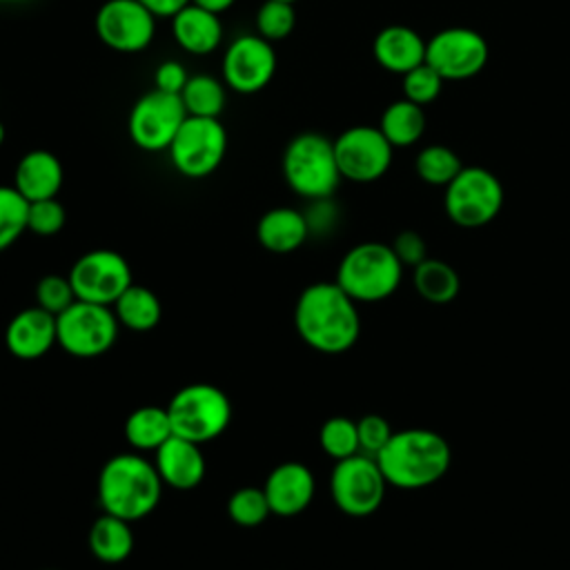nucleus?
Instances as JSON below:
<instances>
[{"label": "nucleus", "instance_id": "nucleus-25", "mask_svg": "<svg viewBox=\"0 0 570 570\" xmlns=\"http://www.w3.org/2000/svg\"><path fill=\"white\" fill-rule=\"evenodd\" d=\"M125 441L136 452H156L171 434V421L167 407L140 405L125 419Z\"/></svg>", "mask_w": 570, "mask_h": 570}, {"label": "nucleus", "instance_id": "nucleus-3", "mask_svg": "<svg viewBox=\"0 0 570 570\" xmlns=\"http://www.w3.org/2000/svg\"><path fill=\"white\" fill-rule=\"evenodd\" d=\"M156 465L138 452L111 456L98 474V503L102 512L129 523L151 514L163 494Z\"/></svg>", "mask_w": 570, "mask_h": 570}, {"label": "nucleus", "instance_id": "nucleus-22", "mask_svg": "<svg viewBox=\"0 0 570 570\" xmlns=\"http://www.w3.org/2000/svg\"><path fill=\"white\" fill-rule=\"evenodd\" d=\"M425 40L405 24L383 27L372 45L374 60L392 73H407L425 62Z\"/></svg>", "mask_w": 570, "mask_h": 570}, {"label": "nucleus", "instance_id": "nucleus-47", "mask_svg": "<svg viewBox=\"0 0 570 570\" xmlns=\"http://www.w3.org/2000/svg\"><path fill=\"white\" fill-rule=\"evenodd\" d=\"M45 570H56V568H45Z\"/></svg>", "mask_w": 570, "mask_h": 570}, {"label": "nucleus", "instance_id": "nucleus-1", "mask_svg": "<svg viewBox=\"0 0 570 570\" xmlns=\"http://www.w3.org/2000/svg\"><path fill=\"white\" fill-rule=\"evenodd\" d=\"M358 303L334 281L307 285L294 305V327L303 343L321 354H343L361 334Z\"/></svg>", "mask_w": 570, "mask_h": 570}, {"label": "nucleus", "instance_id": "nucleus-4", "mask_svg": "<svg viewBox=\"0 0 570 570\" xmlns=\"http://www.w3.org/2000/svg\"><path fill=\"white\" fill-rule=\"evenodd\" d=\"M403 278V263L392 245L365 240L350 247L336 269V283L356 303H379L390 298Z\"/></svg>", "mask_w": 570, "mask_h": 570}, {"label": "nucleus", "instance_id": "nucleus-45", "mask_svg": "<svg viewBox=\"0 0 570 570\" xmlns=\"http://www.w3.org/2000/svg\"><path fill=\"white\" fill-rule=\"evenodd\" d=\"M0 2H4V4H18V2H27V0H0Z\"/></svg>", "mask_w": 570, "mask_h": 570}, {"label": "nucleus", "instance_id": "nucleus-37", "mask_svg": "<svg viewBox=\"0 0 570 570\" xmlns=\"http://www.w3.org/2000/svg\"><path fill=\"white\" fill-rule=\"evenodd\" d=\"M67 223V212L58 198H45L29 203L27 229L36 236H56Z\"/></svg>", "mask_w": 570, "mask_h": 570}, {"label": "nucleus", "instance_id": "nucleus-27", "mask_svg": "<svg viewBox=\"0 0 570 570\" xmlns=\"http://www.w3.org/2000/svg\"><path fill=\"white\" fill-rule=\"evenodd\" d=\"M379 129L392 147H410L419 142L425 131V111L407 98L394 100L383 109Z\"/></svg>", "mask_w": 570, "mask_h": 570}, {"label": "nucleus", "instance_id": "nucleus-30", "mask_svg": "<svg viewBox=\"0 0 570 570\" xmlns=\"http://www.w3.org/2000/svg\"><path fill=\"white\" fill-rule=\"evenodd\" d=\"M416 174L423 183L445 187L461 169V158L445 145H428L416 156Z\"/></svg>", "mask_w": 570, "mask_h": 570}, {"label": "nucleus", "instance_id": "nucleus-24", "mask_svg": "<svg viewBox=\"0 0 570 570\" xmlns=\"http://www.w3.org/2000/svg\"><path fill=\"white\" fill-rule=\"evenodd\" d=\"M91 554L102 563H122L134 550V530L131 523L102 512L89 528L87 537Z\"/></svg>", "mask_w": 570, "mask_h": 570}, {"label": "nucleus", "instance_id": "nucleus-10", "mask_svg": "<svg viewBox=\"0 0 570 570\" xmlns=\"http://www.w3.org/2000/svg\"><path fill=\"white\" fill-rule=\"evenodd\" d=\"M387 481L374 456L354 454L334 463L330 494L334 505L347 517H370L385 499Z\"/></svg>", "mask_w": 570, "mask_h": 570}, {"label": "nucleus", "instance_id": "nucleus-46", "mask_svg": "<svg viewBox=\"0 0 570 570\" xmlns=\"http://www.w3.org/2000/svg\"><path fill=\"white\" fill-rule=\"evenodd\" d=\"M281 2H289V4H296L298 0H281Z\"/></svg>", "mask_w": 570, "mask_h": 570}, {"label": "nucleus", "instance_id": "nucleus-36", "mask_svg": "<svg viewBox=\"0 0 570 570\" xmlns=\"http://www.w3.org/2000/svg\"><path fill=\"white\" fill-rule=\"evenodd\" d=\"M73 301H78V298L73 294L69 276L47 274L36 285V305L47 309L53 316L65 312Z\"/></svg>", "mask_w": 570, "mask_h": 570}, {"label": "nucleus", "instance_id": "nucleus-20", "mask_svg": "<svg viewBox=\"0 0 570 570\" xmlns=\"http://www.w3.org/2000/svg\"><path fill=\"white\" fill-rule=\"evenodd\" d=\"M169 20L176 45L191 56H209L223 42L225 27L220 16L200 4H185Z\"/></svg>", "mask_w": 570, "mask_h": 570}, {"label": "nucleus", "instance_id": "nucleus-34", "mask_svg": "<svg viewBox=\"0 0 570 570\" xmlns=\"http://www.w3.org/2000/svg\"><path fill=\"white\" fill-rule=\"evenodd\" d=\"M256 33L269 42L285 40L296 27V9L289 2L265 0L254 16Z\"/></svg>", "mask_w": 570, "mask_h": 570}, {"label": "nucleus", "instance_id": "nucleus-38", "mask_svg": "<svg viewBox=\"0 0 570 570\" xmlns=\"http://www.w3.org/2000/svg\"><path fill=\"white\" fill-rule=\"evenodd\" d=\"M356 432H358V452L374 456L387 445L390 436L394 430L381 414H365L356 421Z\"/></svg>", "mask_w": 570, "mask_h": 570}, {"label": "nucleus", "instance_id": "nucleus-2", "mask_svg": "<svg viewBox=\"0 0 570 570\" xmlns=\"http://www.w3.org/2000/svg\"><path fill=\"white\" fill-rule=\"evenodd\" d=\"M376 463L387 485L419 490L445 476L452 463V450L445 436L425 428L399 430L376 454Z\"/></svg>", "mask_w": 570, "mask_h": 570}, {"label": "nucleus", "instance_id": "nucleus-12", "mask_svg": "<svg viewBox=\"0 0 570 570\" xmlns=\"http://www.w3.org/2000/svg\"><path fill=\"white\" fill-rule=\"evenodd\" d=\"M67 276L78 301L109 307L134 283L127 258L114 249L85 252L76 258Z\"/></svg>", "mask_w": 570, "mask_h": 570}, {"label": "nucleus", "instance_id": "nucleus-6", "mask_svg": "<svg viewBox=\"0 0 570 570\" xmlns=\"http://www.w3.org/2000/svg\"><path fill=\"white\" fill-rule=\"evenodd\" d=\"M165 407L174 434L198 445L218 439L232 421L227 394L212 383H189L180 387Z\"/></svg>", "mask_w": 570, "mask_h": 570}, {"label": "nucleus", "instance_id": "nucleus-26", "mask_svg": "<svg viewBox=\"0 0 570 570\" xmlns=\"http://www.w3.org/2000/svg\"><path fill=\"white\" fill-rule=\"evenodd\" d=\"M111 307L120 327H127L131 332H149L160 323L163 316V305L158 296L149 287L136 283H131Z\"/></svg>", "mask_w": 570, "mask_h": 570}, {"label": "nucleus", "instance_id": "nucleus-39", "mask_svg": "<svg viewBox=\"0 0 570 570\" xmlns=\"http://www.w3.org/2000/svg\"><path fill=\"white\" fill-rule=\"evenodd\" d=\"M392 249L403 267H416L428 258V245L423 236L414 229H403L401 234H396V238L392 240Z\"/></svg>", "mask_w": 570, "mask_h": 570}, {"label": "nucleus", "instance_id": "nucleus-23", "mask_svg": "<svg viewBox=\"0 0 570 570\" xmlns=\"http://www.w3.org/2000/svg\"><path fill=\"white\" fill-rule=\"evenodd\" d=\"M256 238L272 254L296 252L309 238L305 214L294 207L267 209L256 223Z\"/></svg>", "mask_w": 570, "mask_h": 570}, {"label": "nucleus", "instance_id": "nucleus-13", "mask_svg": "<svg viewBox=\"0 0 570 570\" xmlns=\"http://www.w3.org/2000/svg\"><path fill=\"white\" fill-rule=\"evenodd\" d=\"M156 16L138 0H105L94 18L98 40L118 53H140L156 38Z\"/></svg>", "mask_w": 570, "mask_h": 570}, {"label": "nucleus", "instance_id": "nucleus-7", "mask_svg": "<svg viewBox=\"0 0 570 570\" xmlns=\"http://www.w3.org/2000/svg\"><path fill=\"white\" fill-rule=\"evenodd\" d=\"M120 323L114 307L73 301L56 316L58 345L78 358H96L109 352L118 341Z\"/></svg>", "mask_w": 570, "mask_h": 570}, {"label": "nucleus", "instance_id": "nucleus-11", "mask_svg": "<svg viewBox=\"0 0 570 570\" xmlns=\"http://www.w3.org/2000/svg\"><path fill=\"white\" fill-rule=\"evenodd\" d=\"M187 111L180 96L149 89L129 109L127 134L142 151H167Z\"/></svg>", "mask_w": 570, "mask_h": 570}, {"label": "nucleus", "instance_id": "nucleus-19", "mask_svg": "<svg viewBox=\"0 0 570 570\" xmlns=\"http://www.w3.org/2000/svg\"><path fill=\"white\" fill-rule=\"evenodd\" d=\"M154 465L165 485L174 490L196 488L207 470L200 445L171 434L154 454Z\"/></svg>", "mask_w": 570, "mask_h": 570}, {"label": "nucleus", "instance_id": "nucleus-31", "mask_svg": "<svg viewBox=\"0 0 570 570\" xmlns=\"http://www.w3.org/2000/svg\"><path fill=\"white\" fill-rule=\"evenodd\" d=\"M27 214L29 200L13 185H0V252L27 232Z\"/></svg>", "mask_w": 570, "mask_h": 570}, {"label": "nucleus", "instance_id": "nucleus-32", "mask_svg": "<svg viewBox=\"0 0 570 570\" xmlns=\"http://www.w3.org/2000/svg\"><path fill=\"white\" fill-rule=\"evenodd\" d=\"M318 443L321 450L334 459H347L358 454V432H356V421L347 416H330L318 432Z\"/></svg>", "mask_w": 570, "mask_h": 570}, {"label": "nucleus", "instance_id": "nucleus-42", "mask_svg": "<svg viewBox=\"0 0 570 570\" xmlns=\"http://www.w3.org/2000/svg\"><path fill=\"white\" fill-rule=\"evenodd\" d=\"M138 2L145 4L156 18H171L191 0H138Z\"/></svg>", "mask_w": 570, "mask_h": 570}, {"label": "nucleus", "instance_id": "nucleus-41", "mask_svg": "<svg viewBox=\"0 0 570 570\" xmlns=\"http://www.w3.org/2000/svg\"><path fill=\"white\" fill-rule=\"evenodd\" d=\"M187 80H189V73L185 65L178 60H163L154 71V89H160L165 94L180 96Z\"/></svg>", "mask_w": 570, "mask_h": 570}, {"label": "nucleus", "instance_id": "nucleus-16", "mask_svg": "<svg viewBox=\"0 0 570 570\" xmlns=\"http://www.w3.org/2000/svg\"><path fill=\"white\" fill-rule=\"evenodd\" d=\"M488 56L485 38L468 27L441 29L425 45V62L443 80H468L481 73Z\"/></svg>", "mask_w": 570, "mask_h": 570}, {"label": "nucleus", "instance_id": "nucleus-9", "mask_svg": "<svg viewBox=\"0 0 570 570\" xmlns=\"http://www.w3.org/2000/svg\"><path fill=\"white\" fill-rule=\"evenodd\" d=\"M171 167L185 178L214 174L227 154V131L218 118L187 116L169 149Z\"/></svg>", "mask_w": 570, "mask_h": 570}, {"label": "nucleus", "instance_id": "nucleus-21", "mask_svg": "<svg viewBox=\"0 0 570 570\" xmlns=\"http://www.w3.org/2000/svg\"><path fill=\"white\" fill-rule=\"evenodd\" d=\"M65 183V169L56 154L31 149L20 156L13 171V187L29 200L56 198Z\"/></svg>", "mask_w": 570, "mask_h": 570}, {"label": "nucleus", "instance_id": "nucleus-44", "mask_svg": "<svg viewBox=\"0 0 570 570\" xmlns=\"http://www.w3.org/2000/svg\"><path fill=\"white\" fill-rule=\"evenodd\" d=\"M4 136H7V131H4V125H2V120H0V147H2V142H4Z\"/></svg>", "mask_w": 570, "mask_h": 570}, {"label": "nucleus", "instance_id": "nucleus-18", "mask_svg": "<svg viewBox=\"0 0 570 570\" xmlns=\"http://www.w3.org/2000/svg\"><path fill=\"white\" fill-rule=\"evenodd\" d=\"M58 343L56 316L33 305L20 309L4 330L7 350L22 361H36L45 356Z\"/></svg>", "mask_w": 570, "mask_h": 570}, {"label": "nucleus", "instance_id": "nucleus-35", "mask_svg": "<svg viewBox=\"0 0 570 570\" xmlns=\"http://www.w3.org/2000/svg\"><path fill=\"white\" fill-rule=\"evenodd\" d=\"M443 82L445 80L428 62H423L403 73V98L425 107L441 94Z\"/></svg>", "mask_w": 570, "mask_h": 570}, {"label": "nucleus", "instance_id": "nucleus-43", "mask_svg": "<svg viewBox=\"0 0 570 570\" xmlns=\"http://www.w3.org/2000/svg\"><path fill=\"white\" fill-rule=\"evenodd\" d=\"M194 4H200V7H205V9H209V11H214V13H225L227 9H232L234 4H236V0H191Z\"/></svg>", "mask_w": 570, "mask_h": 570}, {"label": "nucleus", "instance_id": "nucleus-5", "mask_svg": "<svg viewBox=\"0 0 570 570\" xmlns=\"http://www.w3.org/2000/svg\"><path fill=\"white\" fill-rule=\"evenodd\" d=\"M281 169L287 187L305 200L332 198L343 180L334 156V140L316 131H303L287 142Z\"/></svg>", "mask_w": 570, "mask_h": 570}, {"label": "nucleus", "instance_id": "nucleus-15", "mask_svg": "<svg viewBox=\"0 0 570 570\" xmlns=\"http://www.w3.org/2000/svg\"><path fill=\"white\" fill-rule=\"evenodd\" d=\"M394 147L372 125H354L334 138V156L338 171L352 183H374L392 165Z\"/></svg>", "mask_w": 570, "mask_h": 570}, {"label": "nucleus", "instance_id": "nucleus-28", "mask_svg": "<svg viewBox=\"0 0 570 570\" xmlns=\"http://www.w3.org/2000/svg\"><path fill=\"white\" fill-rule=\"evenodd\" d=\"M414 289L428 303L443 305L456 298L461 289V278L452 265L439 258H425L421 265L414 267Z\"/></svg>", "mask_w": 570, "mask_h": 570}, {"label": "nucleus", "instance_id": "nucleus-14", "mask_svg": "<svg viewBox=\"0 0 570 570\" xmlns=\"http://www.w3.org/2000/svg\"><path fill=\"white\" fill-rule=\"evenodd\" d=\"M276 65L274 42L258 33H240L223 51V82L236 94L252 96L272 82Z\"/></svg>", "mask_w": 570, "mask_h": 570}, {"label": "nucleus", "instance_id": "nucleus-40", "mask_svg": "<svg viewBox=\"0 0 570 570\" xmlns=\"http://www.w3.org/2000/svg\"><path fill=\"white\" fill-rule=\"evenodd\" d=\"M309 234H327L334 229L338 220V209L332 198H318L309 200V207L303 212Z\"/></svg>", "mask_w": 570, "mask_h": 570}, {"label": "nucleus", "instance_id": "nucleus-8", "mask_svg": "<svg viewBox=\"0 0 570 570\" xmlns=\"http://www.w3.org/2000/svg\"><path fill=\"white\" fill-rule=\"evenodd\" d=\"M445 214L459 227L474 229L494 220L503 207V185L485 167H463L445 185Z\"/></svg>", "mask_w": 570, "mask_h": 570}, {"label": "nucleus", "instance_id": "nucleus-29", "mask_svg": "<svg viewBox=\"0 0 570 570\" xmlns=\"http://www.w3.org/2000/svg\"><path fill=\"white\" fill-rule=\"evenodd\" d=\"M180 100L187 116L218 118L227 102V87L223 80L209 73H194L183 87Z\"/></svg>", "mask_w": 570, "mask_h": 570}, {"label": "nucleus", "instance_id": "nucleus-17", "mask_svg": "<svg viewBox=\"0 0 570 570\" xmlns=\"http://www.w3.org/2000/svg\"><path fill=\"white\" fill-rule=\"evenodd\" d=\"M263 492L267 497L272 514L296 517L305 512L316 494V481L312 470L298 461L278 463L265 479Z\"/></svg>", "mask_w": 570, "mask_h": 570}, {"label": "nucleus", "instance_id": "nucleus-33", "mask_svg": "<svg viewBox=\"0 0 570 570\" xmlns=\"http://www.w3.org/2000/svg\"><path fill=\"white\" fill-rule=\"evenodd\" d=\"M227 514L240 528H256L272 514V510L263 488L243 485L232 492L227 501Z\"/></svg>", "mask_w": 570, "mask_h": 570}]
</instances>
